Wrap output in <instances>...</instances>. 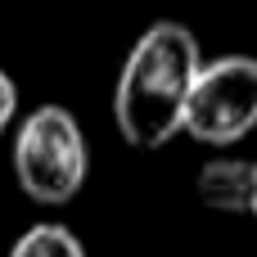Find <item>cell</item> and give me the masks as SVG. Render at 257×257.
Returning <instances> with one entry per match:
<instances>
[{
	"label": "cell",
	"instance_id": "7",
	"mask_svg": "<svg viewBox=\"0 0 257 257\" xmlns=\"http://www.w3.org/2000/svg\"><path fill=\"white\" fill-rule=\"evenodd\" d=\"M248 217L257 221V185H253V208H248Z\"/></svg>",
	"mask_w": 257,
	"mask_h": 257
},
{
	"label": "cell",
	"instance_id": "5",
	"mask_svg": "<svg viewBox=\"0 0 257 257\" xmlns=\"http://www.w3.org/2000/svg\"><path fill=\"white\" fill-rule=\"evenodd\" d=\"M9 257H86V248H81V239H77L68 226L41 221V226L23 230V235L14 239Z\"/></svg>",
	"mask_w": 257,
	"mask_h": 257
},
{
	"label": "cell",
	"instance_id": "4",
	"mask_svg": "<svg viewBox=\"0 0 257 257\" xmlns=\"http://www.w3.org/2000/svg\"><path fill=\"white\" fill-rule=\"evenodd\" d=\"M253 185H257V163L230 158V154L208 158L199 167V181H194L203 208H212V212H248L253 208Z\"/></svg>",
	"mask_w": 257,
	"mask_h": 257
},
{
	"label": "cell",
	"instance_id": "2",
	"mask_svg": "<svg viewBox=\"0 0 257 257\" xmlns=\"http://www.w3.org/2000/svg\"><path fill=\"white\" fill-rule=\"evenodd\" d=\"M90 172V149L81 122L63 104H41L18 122L14 136V181L32 203L59 208L81 194Z\"/></svg>",
	"mask_w": 257,
	"mask_h": 257
},
{
	"label": "cell",
	"instance_id": "3",
	"mask_svg": "<svg viewBox=\"0 0 257 257\" xmlns=\"http://www.w3.org/2000/svg\"><path fill=\"white\" fill-rule=\"evenodd\" d=\"M257 126V59L253 54H221L199 68L190 104H185V136L199 145L226 149L239 145Z\"/></svg>",
	"mask_w": 257,
	"mask_h": 257
},
{
	"label": "cell",
	"instance_id": "1",
	"mask_svg": "<svg viewBox=\"0 0 257 257\" xmlns=\"http://www.w3.org/2000/svg\"><path fill=\"white\" fill-rule=\"evenodd\" d=\"M199 68H203L199 36L185 23L172 18L149 23L126 50L113 90V122L122 140L136 149H163L172 136H181Z\"/></svg>",
	"mask_w": 257,
	"mask_h": 257
},
{
	"label": "cell",
	"instance_id": "6",
	"mask_svg": "<svg viewBox=\"0 0 257 257\" xmlns=\"http://www.w3.org/2000/svg\"><path fill=\"white\" fill-rule=\"evenodd\" d=\"M14 117H18V86H14V77L0 68V136L9 131Z\"/></svg>",
	"mask_w": 257,
	"mask_h": 257
}]
</instances>
